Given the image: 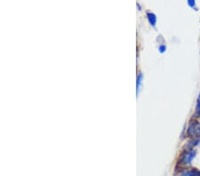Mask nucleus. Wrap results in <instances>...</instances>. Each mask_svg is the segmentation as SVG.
I'll list each match as a JSON object with an SVG mask.
<instances>
[{
	"instance_id": "nucleus-1",
	"label": "nucleus",
	"mask_w": 200,
	"mask_h": 176,
	"mask_svg": "<svg viewBox=\"0 0 200 176\" xmlns=\"http://www.w3.org/2000/svg\"><path fill=\"white\" fill-rule=\"evenodd\" d=\"M187 135L192 139L200 138V123L197 121H191L187 129Z\"/></svg>"
},
{
	"instance_id": "nucleus-2",
	"label": "nucleus",
	"mask_w": 200,
	"mask_h": 176,
	"mask_svg": "<svg viewBox=\"0 0 200 176\" xmlns=\"http://www.w3.org/2000/svg\"><path fill=\"white\" fill-rule=\"evenodd\" d=\"M195 157H196V150H194L193 149L187 150L181 154V158H179V161L182 165H189L192 162Z\"/></svg>"
},
{
	"instance_id": "nucleus-3",
	"label": "nucleus",
	"mask_w": 200,
	"mask_h": 176,
	"mask_svg": "<svg viewBox=\"0 0 200 176\" xmlns=\"http://www.w3.org/2000/svg\"><path fill=\"white\" fill-rule=\"evenodd\" d=\"M147 18H148V21H149V24L152 25L153 27H155L156 23H157V16L155 15V13L148 12L147 13Z\"/></svg>"
},
{
	"instance_id": "nucleus-4",
	"label": "nucleus",
	"mask_w": 200,
	"mask_h": 176,
	"mask_svg": "<svg viewBox=\"0 0 200 176\" xmlns=\"http://www.w3.org/2000/svg\"><path fill=\"white\" fill-rule=\"evenodd\" d=\"M183 176H200V171L197 170H189L182 172Z\"/></svg>"
},
{
	"instance_id": "nucleus-5",
	"label": "nucleus",
	"mask_w": 200,
	"mask_h": 176,
	"mask_svg": "<svg viewBox=\"0 0 200 176\" xmlns=\"http://www.w3.org/2000/svg\"><path fill=\"white\" fill-rule=\"evenodd\" d=\"M142 78H143V75L142 73H139V75L137 76V84H136V86H137V93L139 92V89H140V86L142 84Z\"/></svg>"
},
{
	"instance_id": "nucleus-6",
	"label": "nucleus",
	"mask_w": 200,
	"mask_h": 176,
	"mask_svg": "<svg viewBox=\"0 0 200 176\" xmlns=\"http://www.w3.org/2000/svg\"><path fill=\"white\" fill-rule=\"evenodd\" d=\"M196 115H197L198 116H200V94H199V96H198L197 101H196Z\"/></svg>"
},
{
	"instance_id": "nucleus-7",
	"label": "nucleus",
	"mask_w": 200,
	"mask_h": 176,
	"mask_svg": "<svg viewBox=\"0 0 200 176\" xmlns=\"http://www.w3.org/2000/svg\"><path fill=\"white\" fill-rule=\"evenodd\" d=\"M187 1H188V5L191 8H194L196 6V0H187Z\"/></svg>"
},
{
	"instance_id": "nucleus-8",
	"label": "nucleus",
	"mask_w": 200,
	"mask_h": 176,
	"mask_svg": "<svg viewBox=\"0 0 200 176\" xmlns=\"http://www.w3.org/2000/svg\"><path fill=\"white\" fill-rule=\"evenodd\" d=\"M165 50H166V46H165V45H159V47H158V51H159L161 53H164V52H165Z\"/></svg>"
}]
</instances>
